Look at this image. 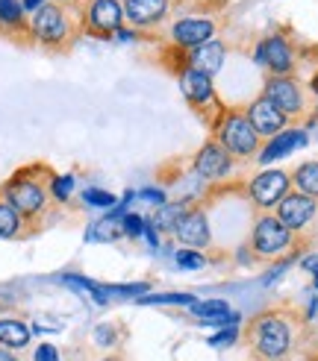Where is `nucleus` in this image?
I'll return each mask as SVG.
<instances>
[{"mask_svg":"<svg viewBox=\"0 0 318 361\" xmlns=\"http://www.w3.org/2000/svg\"><path fill=\"white\" fill-rule=\"evenodd\" d=\"M292 191V176L280 168H269V171H259L251 183H247V200H251L254 209L265 212H274L277 203L283 200Z\"/></svg>","mask_w":318,"mask_h":361,"instance_id":"nucleus-8","label":"nucleus"},{"mask_svg":"<svg viewBox=\"0 0 318 361\" xmlns=\"http://www.w3.org/2000/svg\"><path fill=\"white\" fill-rule=\"evenodd\" d=\"M189 312L194 314V320H198V323H209V320H216V317L230 314L233 309L227 305V300H198L194 305H189Z\"/></svg>","mask_w":318,"mask_h":361,"instance_id":"nucleus-26","label":"nucleus"},{"mask_svg":"<svg viewBox=\"0 0 318 361\" xmlns=\"http://www.w3.org/2000/svg\"><path fill=\"white\" fill-rule=\"evenodd\" d=\"M212 138L236 161L257 159V153L262 147V138L254 133L251 121L245 118V109H224L218 115V121L212 123Z\"/></svg>","mask_w":318,"mask_h":361,"instance_id":"nucleus-4","label":"nucleus"},{"mask_svg":"<svg viewBox=\"0 0 318 361\" xmlns=\"http://www.w3.org/2000/svg\"><path fill=\"white\" fill-rule=\"evenodd\" d=\"M0 361H18V358L12 355V350H4V347H0Z\"/></svg>","mask_w":318,"mask_h":361,"instance_id":"nucleus-43","label":"nucleus"},{"mask_svg":"<svg viewBox=\"0 0 318 361\" xmlns=\"http://www.w3.org/2000/svg\"><path fill=\"white\" fill-rule=\"evenodd\" d=\"M112 39H115V42H121V44H133V42H141V32L124 24V27H121V30L112 35Z\"/></svg>","mask_w":318,"mask_h":361,"instance_id":"nucleus-38","label":"nucleus"},{"mask_svg":"<svg viewBox=\"0 0 318 361\" xmlns=\"http://www.w3.org/2000/svg\"><path fill=\"white\" fill-rule=\"evenodd\" d=\"M50 168L45 165H27L21 171H15L4 185H0V197L6 203H12L24 218L35 226L39 221H45L53 212V200L47 191V179H50Z\"/></svg>","mask_w":318,"mask_h":361,"instance_id":"nucleus-1","label":"nucleus"},{"mask_svg":"<svg viewBox=\"0 0 318 361\" xmlns=\"http://www.w3.org/2000/svg\"><path fill=\"white\" fill-rule=\"evenodd\" d=\"M124 27L121 0H83L80 4V32L95 39H112Z\"/></svg>","mask_w":318,"mask_h":361,"instance_id":"nucleus-7","label":"nucleus"},{"mask_svg":"<svg viewBox=\"0 0 318 361\" xmlns=\"http://www.w3.org/2000/svg\"><path fill=\"white\" fill-rule=\"evenodd\" d=\"M298 147H307V133L304 130H283L262 144L259 153H257V161L259 165H271L277 159H286Z\"/></svg>","mask_w":318,"mask_h":361,"instance_id":"nucleus-18","label":"nucleus"},{"mask_svg":"<svg viewBox=\"0 0 318 361\" xmlns=\"http://www.w3.org/2000/svg\"><path fill=\"white\" fill-rule=\"evenodd\" d=\"M33 232H35V226L12 203H6L4 197H0V238L4 241H18V238L33 235Z\"/></svg>","mask_w":318,"mask_h":361,"instance_id":"nucleus-20","label":"nucleus"},{"mask_svg":"<svg viewBox=\"0 0 318 361\" xmlns=\"http://www.w3.org/2000/svg\"><path fill=\"white\" fill-rule=\"evenodd\" d=\"M177 244H183L189 250H209L212 247V229H209V214L204 209H189L186 218L177 224L171 232Z\"/></svg>","mask_w":318,"mask_h":361,"instance_id":"nucleus-15","label":"nucleus"},{"mask_svg":"<svg viewBox=\"0 0 318 361\" xmlns=\"http://www.w3.org/2000/svg\"><path fill=\"white\" fill-rule=\"evenodd\" d=\"M277 221L286 226L289 232H295V235H304V232L315 224L318 218V200H312V197L300 194V191H289L283 200L277 203L274 209Z\"/></svg>","mask_w":318,"mask_h":361,"instance_id":"nucleus-13","label":"nucleus"},{"mask_svg":"<svg viewBox=\"0 0 318 361\" xmlns=\"http://www.w3.org/2000/svg\"><path fill=\"white\" fill-rule=\"evenodd\" d=\"M180 59H183V65H189V68H194V71H201V74L216 77L218 71L224 68L227 47H224V42L212 39V42H204V44L192 47V50H180Z\"/></svg>","mask_w":318,"mask_h":361,"instance_id":"nucleus-17","label":"nucleus"},{"mask_svg":"<svg viewBox=\"0 0 318 361\" xmlns=\"http://www.w3.org/2000/svg\"><path fill=\"white\" fill-rule=\"evenodd\" d=\"M233 168H236V159L230 156L216 138L204 141V147L194 153L192 159V173L201 179V183H224V179L233 176Z\"/></svg>","mask_w":318,"mask_h":361,"instance_id":"nucleus-10","label":"nucleus"},{"mask_svg":"<svg viewBox=\"0 0 318 361\" xmlns=\"http://www.w3.org/2000/svg\"><path fill=\"white\" fill-rule=\"evenodd\" d=\"M141 238L148 241V247H151V250H159V247H163V232H159L151 221H145V235H141Z\"/></svg>","mask_w":318,"mask_h":361,"instance_id":"nucleus-37","label":"nucleus"},{"mask_svg":"<svg viewBox=\"0 0 318 361\" xmlns=\"http://www.w3.org/2000/svg\"><path fill=\"white\" fill-rule=\"evenodd\" d=\"M295 244H298V235L277 221L274 212L259 214L251 226V241H247L254 259H259V262H274L280 256H286V252L295 250Z\"/></svg>","mask_w":318,"mask_h":361,"instance_id":"nucleus-5","label":"nucleus"},{"mask_svg":"<svg viewBox=\"0 0 318 361\" xmlns=\"http://www.w3.org/2000/svg\"><path fill=\"white\" fill-rule=\"evenodd\" d=\"M254 62L269 68L271 77H292L298 56H295V47L286 35L274 32V35H265V39L254 47Z\"/></svg>","mask_w":318,"mask_h":361,"instance_id":"nucleus-12","label":"nucleus"},{"mask_svg":"<svg viewBox=\"0 0 318 361\" xmlns=\"http://www.w3.org/2000/svg\"><path fill=\"white\" fill-rule=\"evenodd\" d=\"M315 112H318V106H315Z\"/></svg>","mask_w":318,"mask_h":361,"instance_id":"nucleus-48","label":"nucleus"},{"mask_svg":"<svg viewBox=\"0 0 318 361\" xmlns=\"http://www.w3.org/2000/svg\"><path fill=\"white\" fill-rule=\"evenodd\" d=\"M236 262H239V264H254L257 259H254V252H251V247H247V244H242V247L236 250Z\"/></svg>","mask_w":318,"mask_h":361,"instance_id":"nucleus-39","label":"nucleus"},{"mask_svg":"<svg viewBox=\"0 0 318 361\" xmlns=\"http://www.w3.org/2000/svg\"><path fill=\"white\" fill-rule=\"evenodd\" d=\"M292 259H295V256H292ZM292 259H286V262H280V264H274V267L269 270V274H265V276H262V285H265V288H269V285H274V282H277V279H280V276H283V274H286V270H289Z\"/></svg>","mask_w":318,"mask_h":361,"instance_id":"nucleus-36","label":"nucleus"},{"mask_svg":"<svg viewBox=\"0 0 318 361\" xmlns=\"http://www.w3.org/2000/svg\"><path fill=\"white\" fill-rule=\"evenodd\" d=\"M177 82H180V94L186 97V103L192 106L194 112H201L209 123L218 121V115L224 112V106L218 103L212 77L201 74V71H194L189 65H180V68H177Z\"/></svg>","mask_w":318,"mask_h":361,"instance_id":"nucleus-6","label":"nucleus"},{"mask_svg":"<svg viewBox=\"0 0 318 361\" xmlns=\"http://www.w3.org/2000/svg\"><path fill=\"white\" fill-rule=\"evenodd\" d=\"M216 4H221V0H186V6H194V9H209Z\"/></svg>","mask_w":318,"mask_h":361,"instance_id":"nucleus-41","label":"nucleus"},{"mask_svg":"<svg viewBox=\"0 0 318 361\" xmlns=\"http://www.w3.org/2000/svg\"><path fill=\"white\" fill-rule=\"evenodd\" d=\"M174 264L180 270H201L209 264V259L204 256L201 250H189V247H177L174 250Z\"/></svg>","mask_w":318,"mask_h":361,"instance_id":"nucleus-29","label":"nucleus"},{"mask_svg":"<svg viewBox=\"0 0 318 361\" xmlns=\"http://www.w3.org/2000/svg\"><path fill=\"white\" fill-rule=\"evenodd\" d=\"M45 4H50V0H21V6H24V12H27V18H30L33 12H39Z\"/></svg>","mask_w":318,"mask_h":361,"instance_id":"nucleus-40","label":"nucleus"},{"mask_svg":"<svg viewBox=\"0 0 318 361\" xmlns=\"http://www.w3.org/2000/svg\"><path fill=\"white\" fill-rule=\"evenodd\" d=\"M310 88H312V94L318 97V71H315V74H312V80H310Z\"/></svg>","mask_w":318,"mask_h":361,"instance_id":"nucleus-44","label":"nucleus"},{"mask_svg":"<svg viewBox=\"0 0 318 361\" xmlns=\"http://www.w3.org/2000/svg\"><path fill=\"white\" fill-rule=\"evenodd\" d=\"M30 338H33V329L27 326L24 320L18 317H0V347L4 350H24L30 347Z\"/></svg>","mask_w":318,"mask_h":361,"instance_id":"nucleus-21","label":"nucleus"},{"mask_svg":"<svg viewBox=\"0 0 318 361\" xmlns=\"http://www.w3.org/2000/svg\"><path fill=\"white\" fill-rule=\"evenodd\" d=\"M139 200H145V203H151L153 209H159V206L168 203V191H165V188H141V191H139Z\"/></svg>","mask_w":318,"mask_h":361,"instance_id":"nucleus-34","label":"nucleus"},{"mask_svg":"<svg viewBox=\"0 0 318 361\" xmlns=\"http://www.w3.org/2000/svg\"><path fill=\"white\" fill-rule=\"evenodd\" d=\"M80 32V9L62 4H45L39 12L30 15L27 39L45 50H68Z\"/></svg>","mask_w":318,"mask_h":361,"instance_id":"nucleus-2","label":"nucleus"},{"mask_svg":"<svg viewBox=\"0 0 318 361\" xmlns=\"http://www.w3.org/2000/svg\"><path fill=\"white\" fill-rule=\"evenodd\" d=\"M174 4H183V6H186V0H174Z\"/></svg>","mask_w":318,"mask_h":361,"instance_id":"nucleus-46","label":"nucleus"},{"mask_svg":"<svg viewBox=\"0 0 318 361\" xmlns=\"http://www.w3.org/2000/svg\"><path fill=\"white\" fill-rule=\"evenodd\" d=\"M247 338H251V350L262 361H283L295 350V323L283 312H265L257 314L247 326Z\"/></svg>","mask_w":318,"mask_h":361,"instance_id":"nucleus-3","label":"nucleus"},{"mask_svg":"<svg viewBox=\"0 0 318 361\" xmlns=\"http://www.w3.org/2000/svg\"><path fill=\"white\" fill-rule=\"evenodd\" d=\"M30 27V18L21 6V0H0V32L21 35Z\"/></svg>","mask_w":318,"mask_h":361,"instance_id":"nucleus-22","label":"nucleus"},{"mask_svg":"<svg viewBox=\"0 0 318 361\" xmlns=\"http://www.w3.org/2000/svg\"><path fill=\"white\" fill-rule=\"evenodd\" d=\"M236 338H239V326H224L221 332H216L212 338H206V344H209L212 350H221V347H233Z\"/></svg>","mask_w":318,"mask_h":361,"instance_id":"nucleus-33","label":"nucleus"},{"mask_svg":"<svg viewBox=\"0 0 318 361\" xmlns=\"http://www.w3.org/2000/svg\"><path fill=\"white\" fill-rule=\"evenodd\" d=\"M315 317H318V309H315Z\"/></svg>","mask_w":318,"mask_h":361,"instance_id":"nucleus-47","label":"nucleus"},{"mask_svg":"<svg viewBox=\"0 0 318 361\" xmlns=\"http://www.w3.org/2000/svg\"><path fill=\"white\" fill-rule=\"evenodd\" d=\"M218 32V21L212 15H180L174 18L171 27H168V42L177 50H192L204 42H212Z\"/></svg>","mask_w":318,"mask_h":361,"instance_id":"nucleus-9","label":"nucleus"},{"mask_svg":"<svg viewBox=\"0 0 318 361\" xmlns=\"http://www.w3.org/2000/svg\"><path fill=\"white\" fill-rule=\"evenodd\" d=\"M124 212L121 206L110 209L106 214H100L98 221H92L86 226V244H115L124 238V226H121V218H124Z\"/></svg>","mask_w":318,"mask_h":361,"instance_id":"nucleus-19","label":"nucleus"},{"mask_svg":"<svg viewBox=\"0 0 318 361\" xmlns=\"http://www.w3.org/2000/svg\"><path fill=\"white\" fill-rule=\"evenodd\" d=\"M174 0H124V24L145 32L165 24L174 12Z\"/></svg>","mask_w":318,"mask_h":361,"instance_id":"nucleus-14","label":"nucleus"},{"mask_svg":"<svg viewBox=\"0 0 318 361\" xmlns=\"http://www.w3.org/2000/svg\"><path fill=\"white\" fill-rule=\"evenodd\" d=\"M312 285H315V291H318V274H315V279H312Z\"/></svg>","mask_w":318,"mask_h":361,"instance_id":"nucleus-45","label":"nucleus"},{"mask_svg":"<svg viewBox=\"0 0 318 361\" xmlns=\"http://www.w3.org/2000/svg\"><path fill=\"white\" fill-rule=\"evenodd\" d=\"M300 267H304V270H310V274L315 276V274H318V256H307L304 262H300Z\"/></svg>","mask_w":318,"mask_h":361,"instance_id":"nucleus-42","label":"nucleus"},{"mask_svg":"<svg viewBox=\"0 0 318 361\" xmlns=\"http://www.w3.org/2000/svg\"><path fill=\"white\" fill-rule=\"evenodd\" d=\"M145 214H136V212H127L121 218V226H124V238H130V241H136V238H141L145 235Z\"/></svg>","mask_w":318,"mask_h":361,"instance_id":"nucleus-31","label":"nucleus"},{"mask_svg":"<svg viewBox=\"0 0 318 361\" xmlns=\"http://www.w3.org/2000/svg\"><path fill=\"white\" fill-rule=\"evenodd\" d=\"M33 361H62V355L53 344H39L33 350Z\"/></svg>","mask_w":318,"mask_h":361,"instance_id":"nucleus-35","label":"nucleus"},{"mask_svg":"<svg viewBox=\"0 0 318 361\" xmlns=\"http://www.w3.org/2000/svg\"><path fill=\"white\" fill-rule=\"evenodd\" d=\"M139 305H194V294H186V291H171V294H145L136 300Z\"/></svg>","mask_w":318,"mask_h":361,"instance_id":"nucleus-28","label":"nucleus"},{"mask_svg":"<svg viewBox=\"0 0 318 361\" xmlns=\"http://www.w3.org/2000/svg\"><path fill=\"white\" fill-rule=\"evenodd\" d=\"M106 288V294L112 297H124V300H139V297H145V291H151V285L148 282H133V285H103Z\"/></svg>","mask_w":318,"mask_h":361,"instance_id":"nucleus-30","label":"nucleus"},{"mask_svg":"<svg viewBox=\"0 0 318 361\" xmlns=\"http://www.w3.org/2000/svg\"><path fill=\"white\" fill-rule=\"evenodd\" d=\"M47 191H50L53 206H68L71 197H74V191H77V176L74 173H50Z\"/></svg>","mask_w":318,"mask_h":361,"instance_id":"nucleus-25","label":"nucleus"},{"mask_svg":"<svg viewBox=\"0 0 318 361\" xmlns=\"http://www.w3.org/2000/svg\"><path fill=\"white\" fill-rule=\"evenodd\" d=\"M262 97H269L274 103V109L280 115H286L289 121L307 118V97L295 77H269L262 88Z\"/></svg>","mask_w":318,"mask_h":361,"instance_id":"nucleus-11","label":"nucleus"},{"mask_svg":"<svg viewBox=\"0 0 318 361\" xmlns=\"http://www.w3.org/2000/svg\"><path fill=\"white\" fill-rule=\"evenodd\" d=\"M118 335L121 332H118L115 323H100V326H95V332H92L98 347H115L118 344Z\"/></svg>","mask_w":318,"mask_h":361,"instance_id":"nucleus-32","label":"nucleus"},{"mask_svg":"<svg viewBox=\"0 0 318 361\" xmlns=\"http://www.w3.org/2000/svg\"><path fill=\"white\" fill-rule=\"evenodd\" d=\"M80 200H83V206H88V209H100V212H110V209L118 206V197H115L112 191H106V188H98V185L83 188Z\"/></svg>","mask_w":318,"mask_h":361,"instance_id":"nucleus-27","label":"nucleus"},{"mask_svg":"<svg viewBox=\"0 0 318 361\" xmlns=\"http://www.w3.org/2000/svg\"><path fill=\"white\" fill-rule=\"evenodd\" d=\"M121 4H124V0H121Z\"/></svg>","mask_w":318,"mask_h":361,"instance_id":"nucleus-49","label":"nucleus"},{"mask_svg":"<svg viewBox=\"0 0 318 361\" xmlns=\"http://www.w3.org/2000/svg\"><path fill=\"white\" fill-rule=\"evenodd\" d=\"M189 209H192V206H189V203H183V200H174V203L168 200L165 206H159L148 221H151L159 232H165V235H171V232L177 229V224H180V221L186 218V214H189Z\"/></svg>","mask_w":318,"mask_h":361,"instance_id":"nucleus-23","label":"nucleus"},{"mask_svg":"<svg viewBox=\"0 0 318 361\" xmlns=\"http://www.w3.org/2000/svg\"><path fill=\"white\" fill-rule=\"evenodd\" d=\"M292 176V188L312 197V200H318V159L312 161H304V165H298V171L289 173Z\"/></svg>","mask_w":318,"mask_h":361,"instance_id":"nucleus-24","label":"nucleus"},{"mask_svg":"<svg viewBox=\"0 0 318 361\" xmlns=\"http://www.w3.org/2000/svg\"><path fill=\"white\" fill-rule=\"evenodd\" d=\"M245 118L251 121L254 133H257L262 141H269V138H274L277 133L289 130V118L280 115V112L274 109V103H271L269 97H262V94L245 109Z\"/></svg>","mask_w":318,"mask_h":361,"instance_id":"nucleus-16","label":"nucleus"}]
</instances>
